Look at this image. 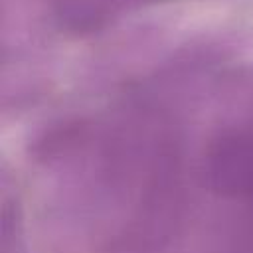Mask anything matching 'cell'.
I'll return each mask as SVG.
<instances>
[{
  "label": "cell",
  "mask_w": 253,
  "mask_h": 253,
  "mask_svg": "<svg viewBox=\"0 0 253 253\" xmlns=\"http://www.w3.org/2000/svg\"><path fill=\"white\" fill-rule=\"evenodd\" d=\"M210 174L213 186L241 202L253 221V130L221 138L211 152Z\"/></svg>",
  "instance_id": "6da1fadb"
}]
</instances>
